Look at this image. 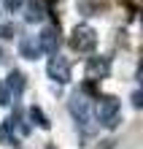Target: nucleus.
Listing matches in <instances>:
<instances>
[{"label":"nucleus","instance_id":"2eb2a0df","mask_svg":"<svg viewBox=\"0 0 143 149\" xmlns=\"http://www.w3.org/2000/svg\"><path fill=\"white\" fill-rule=\"evenodd\" d=\"M0 38H14V27L11 24H0Z\"/></svg>","mask_w":143,"mask_h":149},{"label":"nucleus","instance_id":"a211bd4d","mask_svg":"<svg viewBox=\"0 0 143 149\" xmlns=\"http://www.w3.org/2000/svg\"><path fill=\"white\" fill-rule=\"evenodd\" d=\"M140 22H143V16H140Z\"/></svg>","mask_w":143,"mask_h":149},{"label":"nucleus","instance_id":"20e7f679","mask_svg":"<svg viewBox=\"0 0 143 149\" xmlns=\"http://www.w3.org/2000/svg\"><path fill=\"white\" fill-rule=\"evenodd\" d=\"M84 73H86L89 81H100V79H105L111 73V57H100V54L89 57L84 63Z\"/></svg>","mask_w":143,"mask_h":149},{"label":"nucleus","instance_id":"dca6fc26","mask_svg":"<svg viewBox=\"0 0 143 149\" xmlns=\"http://www.w3.org/2000/svg\"><path fill=\"white\" fill-rule=\"evenodd\" d=\"M138 81H140V84H143V63H140V65H138Z\"/></svg>","mask_w":143,"mask_h":149},{"label":"nucleus","instance_id":"6e6552de","mask_svg":"<svg viewBox=\"0 0 143 149\" xmlns=\"http://www.w3.org/2000/svg\"><path fill=\"white\" fill-rule=\"evenodd\" d=\"M6 84L11 87L14 95H22L24 87H27V76H24L22 71H11V73H8V79H6Z\"/></svg>","mask_w":143,"mask_h":149},{"label":"nucleus","instance_id":"f3484780","mask_svg":"<svg viewBox=\"0 0 143 149\" xmlns=\"http://www.w3.org/2000/svg\"><path fill=\"white\" fill-rule=\"evenodd\" d=\"M6 63V52H3V46H0V65Z\"/></svg>","mask_w":143,"mask_h":149},{"label":"nucleus","instance_id":"ddd939ff","mask_svg":"<svg viewBox=\"0 0 143 149\" xmlns=\"http://www.w3.org/2000/svg\"><path fill=\"white\" fill-rule=\"evenodd\" d=\"M130 100H132V106H135V109H143V87L130 95Z\"/></svg>","mask_w":143,"mask_h":149},{"label":"nucleus","instance_id":"0eeeda50","mask_svg":"<svg viewBox=\"0 0 143 149\" xmlns=\"http://www.w3.org/2000/svg\"><path fill=\"white\" fill-rule=\"evenodd\" d=\"M43 16H46V6H43L41 0H27V6H24V19L30 24H38V22H43Z\"/></svg>","mask_w":143,"mask_h":149},{"label":"nucleus","instance_id":"f8f14e48","mask_svg":"<svg viewBox=\"0 0 143 149\" xmlns=\"http://www.w3.org/2000/svg\"><path fill=\"white\" fill-rule=\"evenodd\" d=\"M14 98V92H11V87H8L6 81H0V106H8Z\"/></svg>","mask_w":143,"mask_h":149},{"label":"nucleus","instance_id":"7ed1b4c3","mask_svg":"<svg viewBox=\"0 0 143 149\" xmlns=\"http://www.w3.org/2000/svg\"><path fill=\"white\" fill-rule=\"evenodd\" d=\"M68 111L73 114V119L76 122H89V114H92V106H89V100H86V95H84V90H78V92H73L68 98Z\"/></svg>","mask_w":143,"mask_h":149},{"label":"nucleus","instance_id":"1a4fd4ad","mask_svg":"<svg viewBox=\"0 0 143 149\" xmlns=\"http://www.w3.org/2000/svg\"><path fill=\"white\" fill-rule=\"evenodd\" d=\"M0 141L8 144V146H19V138L14 136V117L3 119V125H0Z\"/></svg>","mask_w":143,"mask_h":149},{"label":"nucleus","instance_id":"f257e3e1","mask_svg":"<svg viewBox=\"0 0 143 149\" xmlns=\"http://www.w3.org/2000/svg\"><path fill=\"white\" fill-rule=\"evenodd\" d=\"M70 46L76 52H81V54H89V52L97 49V33L89 24H78L73 30V36H70Z\"/></svg>","mask_w":143,"mask_h":149},{"label":"nucleus","instance_id":"9b49d317","mask_svg":"<svg viewBox=\"0 0 143 149\" xmlns=\"http://www.w3.org/2000/svg\"><path fill=\"white\" fill-rule=\"evenodd\" d=\"M19 52H22V57H27V60H38V43H32L30 38H22L19 41Z\"/></svg>","mask_w":143,"mask_h":149},{"label":"nucleus","instance_id":"39448f33","mask_svg":"<svg viewBox=\"0 0 143 149\" xmlns=\"http://www.w3.org/2000/svg\"><path fill=\"white\" fill-rule=\"evenodd\" d=\"M35 43H38V52L41 54H57V46H59V33L57 27H43L38 36H35Z\"/></svg>","mask_w":143,"mask_h":149},{"label":"nucleus","instance_id":"423d86ee","mask_svg":"<svg viewBox=\"0 0 143 149\" xmlns=\"http://www.w3.org/2000/svg\"><path fill=\"white\" fill-rule=\"evenodd\" d=\"M119 114V98L116 95H103L100 100H97V106H95V117L100 125H105L111 117H116Z\"/></svg>","mask_w":143,"mask_h":149},{"label":"nucleus","instance_id":"4468645a","mask_svg":"<svg viewBox=\"0 0 143 149\" xmlns=\"http://www.w3.org/2000/svg\"><path fill=\"white\" fill-rule=\"evenodd\" d=\"M3 3H6L8 11H19V8L24 6V0H3Z\"/></svg>","mask_w":143,"mask_h":149},{"label":"nucleus","instance_id":"9d476101","mask_svg":"<svg viewBox=\"0 0 143 149\" xmlns=\"http://www.w3.org/2000/svg\"><path fill=\"white\" fill-rule=\"evenodd\" d=\"M30 119H32V125H38L41 130H49L51 127V122H49V117H46V114H43L41 111V106H30Z\"/></svg>","mask_w":143,"mask_h":149},{"label":"nucleus","instance_id":"f03ea898","mask_svg":"<svg viewBox=\"0 0 143 149\" xmlns=\"http://www.w3.org/2000/svg\"><path fill=\"white\" fill-rule=\"evenodd\" d=\"M46 73H49L51 81L68 84V81H70V63H68V57L51 54V57H49V65H46Z\"/></svg>","mask_w":143,"mask_h":149}]
</instances>
